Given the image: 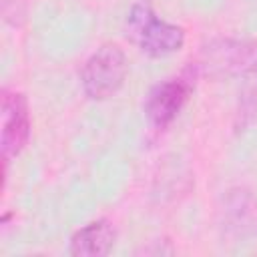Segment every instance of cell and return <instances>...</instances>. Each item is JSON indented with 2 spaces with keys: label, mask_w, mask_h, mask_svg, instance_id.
Returning <instances> with one entry per match:
<instances>
[{
  "label": "cell",
  "mask_w": 257,
  "mask_h": 257,
  "mask_svg": "<svg viewBox=\"0 0 257 257\" xmlns=\"http://www.w3.org/2000/svg\"><path fill=\"white\" fill-rule=\"evenodd\" d=\"M126 36L149 56H167L185 44V30L159 18L147 2H137L128 10Z\"/></svg>",
  "instance_id": "1"
},
{
  "label": "cell",
  "mask_w": 257,
  "mask_h": 257,
  "mask_svg": "<svg viewBox=\"0 0 257 257\" xmlns=\"http://www.w3.org/2000/svg\"><path fill=\"white\" fill-rule=\"evenodd\" d=\"M221 227L225 235L247 239L257 235V197L245 189L229 191L221 207Z\"/></svg>",
  "instance_id": "6"
},
{
  "label": "cell",
  "mask_w": 257,
  "mask_h": 257,
  "mask_svg": "<svg viewBox=\"0 0 257 257\" xmlns=\"http://www.w3.org/2000/svg\"><path fill=\"white\" fill-rule=\"evenodd\" d=\"M201 70L197 62H191L187 68H183L179 76L159 82L149 92L147 102H145V116L153 128L163 131L177 118V114L189 100L191 92L195 90V82Z\"/></svg>",
  "instance_id": "3"
},
{
  "label": "cell",
  "mask_w": 257,
  "mask_h": 257,
  "mask_svg": "<svg viewBox=\"0 0 257 257\" xmlns=\"http://www.w3.org/2000/svg\"><path fill=\"white\" fill-rule=\"evenodd\" d=\"M0 114H2L0 149H2V163L6 169L10 159L18 157L30 139L32 122H30V110H28L26 96L16 90H2V112Z\"/></svg>",
  "instance_id": "5"
},
{
  "label": "cell",
  "mask_w": 257,
  "mask_h": 257,
  "mask_svg": "<svg viewBox=\"0 0 257 257\" xmlns=\"http://www.w3.org/2000/svg\"><path fill=\"white\" fill-rule=\"evenodd\" d=\"M114 245V227L106 219H96L80 227L68 245V253L74 257H102Z\"/></svg>",
  "instance_id": "7"
},
{
  "label": "cell",
  "mask_w": 257,
  "mask_h": 257,
  "mask_svg": "<svg viewBox=\"0 0 257 257\" xmlns=\"http://www.w3.org/2000/svg\"><path fill=\"white\" fill-rule=\"evenodd\" d=\"M257 58V48L245 40H215L201 50L199 70L215 76H247Z\"/></svg>",
  "instance_id": "4"
},
{
  "label": "cell",
  "mask_w": 257,
  "mask_h": 257,
  "mask_svg": "<svg viewBox=\"0 0 257 257\" xmlns=\"http://www.w3.org/2000/svg\"><path fill=\"white\" fill-rule=\"evenodd\" d=\"M126 56L118 44H102L80 70V84L88 98L104 100L118 92L126 78Z\"/></svg>",
  "instance_id": "2"
}]
</instances>
